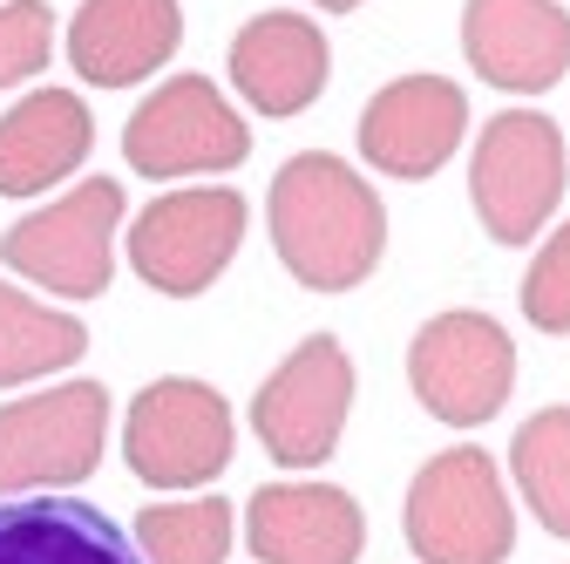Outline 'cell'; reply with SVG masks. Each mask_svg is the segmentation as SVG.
Masks as SVG:
<instances>
[{"label":"cell","instance_id":"cell-1","mask_svg":"<svg viewBox=\"0 0 570 564\" xmlns=\"http://www.w3.org/2000/svg\"><path fill=\"white\" fill-rule=\"evenodd\" d=\"M265 225L285 272L306 293H353L387 252V211L374 184L326 150H299L293 164H278L265 191Z\"/></svg>","mask_w":570,"mask_h":564},{"label":"cell","instance_id":"cell-2","mask_svg":"<svg viewBox=\"0 0 570 564\" xmlns=\"http://www.w3.org/2000/svg\"><path fill=\"white\" fill-rule=\"evenodd\" d=\"M401 531L421 564H510L517 510L503 476H495V456L475 443L428 456L407 483Z\"/></svg>","mask_w":570,"mask_h":564},{"label":"cell","instance_id":"cell-3","mask_svg":"<svg viewBox=\"0 0 570 564\" xmlns=\"http://www.w3.org/2000/svg\"><path fill=\"white\" fill-rule=\"evenodd\" d=\"M563 177H570L563 129L543 109H503L482 123L469 191H475V218L495 245H530L543 218H557Z\"/></svg>","mask_w":570,"mask_h":564},{"label":"cell","instance_id":"cell-4","mask_svg":"<svg viewBox=\"0 0 570 564\" xmlns=\"http://www.w3.org/2000/svg\"><path fill=\"white\" fill-rule=\"evenodd\" d=\"M109 436V388L102 381H55L0 408V504L21 489L89 483Z\"/></svg>","mask_w":570,"mask_h":564},{"label":"cell","instance_id":"cell-5","mask_svg":"<svg viewBox=\"0 0 570 564\" xmlns=\"http://www.w3.org/2000/svg\"><path fill=\"white\" fill-rule=\"evenodd\" d=\"M407 388L442 429H482L517 388V340L489 313H435L407 347Z\"/></svg>","mask_w":570,"mask_h":564},{"label":"cell","instance_id":"cell-6","mask_svg":"<svg viewBox=\"0 0 570 564\" xmlns=\"http://www.w3.org/2000/svg\"><path fill=\"white\" fill-rule=\"evenodd\" d=\"M122 463L142 476V489H197L210 476H225V463H232V401L210 381H190V375L150 381L129 401Z\"/></svg>","mask_w":570,"mask_h":564},{"label":"cell","instance_id":"cell-7","mask_svg":"<svg viewBox=\"0 0 570 564\" xmlns=\"http://www.w3.org/2000/svg\"><path fill=\"white\" fill-rule=\"evenodd\" d=\"M245 245V197L232 184H190L157 204H142V218H129V265L142 286H157L170 300H197L204 286H218V272Z\"/></svg>","mask_w":570,"mask_h":564},{"label":"cell","instance_id":"cell-8","mask_svg":"<svg viewBox=\"0 0 570 564\" xmlns=\"http://www.w3.org/2000/svg\"><path fill=\"white\" fill-rule=\"evenodd\" d=\"M353 408V361L333 333H306L252 395V429L278 469H320Z\"/></svg>","mask_w":570,"mask_h":564},{"label":"cell","instance_id":"cell-9","mask_svg":"<svg viewBox=\"0 0 570 564\" xmlns=\"http://www.w3.org/2000/svg\"><path fill=\"white\" fill-rule=\"evenodd\" d=\"M252 157V123L204 76H170L122 123V164L136 177H204Z\"/></svg>","mask_w":570,"mask_h":564},{"label":"cell","instance_id":"cell-10","mask_svg":"<svg viewBox=\"0 0 570 564\" xmlns=\"http://www.w3.org/2000/svg\"><path fill=\"white\" fill-rule=\"evenodd\" d=\"M122 184L116 177H89L68 197L41 204L35 218L8 225L0 259L21 279L61 293V300H96L109 286V259H116V225H122Z\"/></svg>","mask_w":570,"mask_h":564},{"label":"cell","instance_id":"cell-11","mask_svg":"<svg viewBox=\"0 0 570 564\" xmlns=\"http://www.w3.org/2000/svg\"><path fill=\"white\" fill-rule=\"evenodd\" d=\"M469 136V96L449 76H401L361 109V157L387 177H435Z\"/></svg>","mask_w":570,"mask_h":564},{"label":"cell","instance_id":"cell-12","mask_svg":"<svg viewBox=\"0 0 570 564\" xmlns=\"http://www.w3.org/2000/svg\"><path fill=\"white\" fill-rule=\"evenodd\" d=\"M462 48L489 89L543 96L570 76V14L563 0H469Z\"/></svg>","mask_w":570,"mask_h":564},{"label":"cell","instance_id":"cell-13","mask_svg":"<svg viewBox=\"0 0 570 564\" xmlns=\"http://www.w3.org/2000/svg\"><path fill=\"white\" fill-rule=\"evenodd\" d=\"M252 557L258 564H361L367 517L333 483H265L252 510Z\"/></svg>","mask_w":570,"mask_h":564},{"label":"cell","instance_id":"cell-14","mask_svg":"<svg viewBox=\"0 0 570 564\" xmlns=\"http://www.w3.org/2000/svg\"><path fill=\"white\" fill-rule=\"evenodd\" d=\"M184 8L177 0H82L68 21V61L89 89H129L177 55Z\"/></svg>","mask_w":570,"mask_h":564},{"label":"cell","instance_id":"cell-15","mask_svg":"<svg viewBox=\"0 0 570 564\" xmlns=\"http://www.w3.org/2000/svg\"><path fill=\"white\" fill-rule=\"evenodd\" d=\"M333 76V55H326V35L306 21V14H252L232 41V82L238 96L258 109V116H299L320 103Z\"/></svg>","mask_w":570,"mask_h":564},{"label":"cell","instance_id":"cell-16","mask_svg":"<svg viewBox=\"0 0 570 564\" xmlns=\"http://www.w3.org/2000/svg\"><path fill=\"white\" fill-rule=\"evenodd\" d=\"M96 144V116L76 89H35L0 116V197H35L76 177Z\"/></svg>","mask_w":570,"mask_h":564},{"label":"cell","instance_id":"cell-17","mask_svg":"<svg viewBox=\"0 0 570 564\" xmlns=\"http://www.w3.org/2000/svg\"><path fill=\"white\" fill-rule=\"evenodd\" d=\"M0 564H142L122 524L68 489L0 504Z\"/></svg>","mask_w":570,"mask_h":564},{"label":"cell","instance_id":"cell-18","mask_svg":"<svg viewBox=\"0 0 570 564\" xmlns=\"http://www.w3.org/2000/svg\"><path fill=\"white\" fill-rule=\"evenodd\" d=\"M82 354H89V327L35 307L28 293H14L8 279H0V388L48 381L61 368H76Z\"/></svg>","mask_w":570,"mask_h":564},{"label":"cell","instance_id":"cell-19","mask_svg":"<svg viewBox=\"0 0 570 564\" xmlns=\"http://www.w3.org/2000/svg\"><path fill=\"white\" fill-rule=\"evenodd\" d=\"M510 469L530 517L550 537H570V408H537L517 443H510Z\"/></svg>","mask_w":570,"mask_h":564},{"label":"cell","instance_id":"cell-20","mask_svg":"<svg viewBox=\"0 0 570 564\" xmlns=\"http://www.w3.org/2000/svg\"><path fill=\"white\" fill-rule=\"evenodd\" d=\"M238 510L225 497H190V504H150L136 517L142 564H225L232 557Z\"/></svg>","mask_w":570,"mask_h":564},{"label":"cell","instance_id":"cell-21","mask_svg":"<svg viewBox=\"0 0 570 564\" xmlns=\"http://www.w3.org/2000/svg\"><path fill=\"white\" fill-rule=\"evenodd\" d=\"M55 55V8L48 0H0V89L41 76Z\"/></svg>","mask_w":570,"mask_h":564},{"label":"cell","instance_id":"cell-22","mask_svg":"<svg viewBox=\"0 0 570 564\" xmlns=\"http://www.w3.org/2000/svg\"><path fill=\"white\" fill-rule=\"evenodd\" d=\"M523 320L543 333H570V225H557V239L523 272Z\"/></svg>","mask_w":570,"mask_h":564},{"label":"cell","instance_id":"cell-23","mask_svg":"<svg viewBox=\"0 0 570 564\" xmlns=\"http://www.w3.org/2000/svg\"><path fill=\"white\" fill-rule=\"evenodd\" d=\"M313 8H326V14H353L361 0H313Z\"/></svg>","mask_w":570,"mask_h":564}]
</instances>
